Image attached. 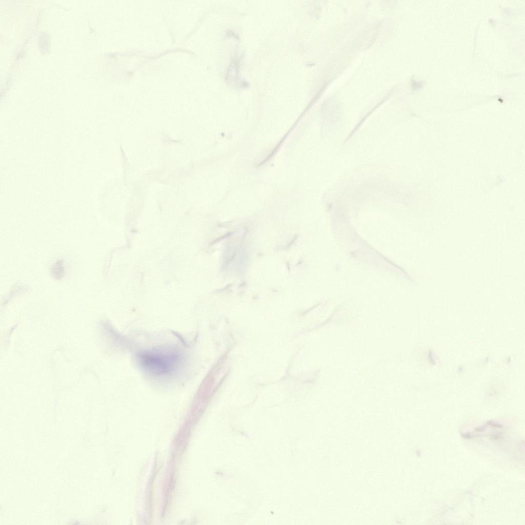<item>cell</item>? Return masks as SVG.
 <instances>
[{
	"label": "cell",
	"instance_id": "obj_1",
	"mask_svg": "<svg viewBox=\"0 0 525 525\" xmlns=\"http://www.w3.org/2000/svg\"><path fill=\"white\" fill-rule=\"evenodd\" d=\"M137 358L143 369L156 376H165L173 372L181 360L177 352L161 349L142 351Z\"/></svg>",
	"mask_w": 525,
	"mask_h": 525
},
{
	"label": "cell",
	"instance_id": "obj_2",
	"mask_svg": "<svg viewBox=\"0 0 525 525\" xmlns=\"http://www.w3.org/2000/svg\"><path fill=\"white\" fill-rule=\"evenodd\" d=\"M64 269L63 262L57 261L53 266L51 269V272L53 277L56 279H60L64 274Z\"/></svg>",
	"mask_w": 525,
	"mask_h": 525
}]
</instances>
